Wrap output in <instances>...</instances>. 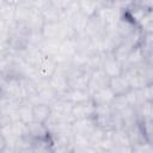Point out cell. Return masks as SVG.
Here are the masks:
<instances>
[{
    "label": "cell",
    "mask_w": 153,
    "mask_h": 153,
    "mask_svg": "<svg viewBox=\"0 0 153 153\" xmlns=\"http://www.w3.org/2000/svg\"><path fill=\"white\" fill-rule=\"evenodd\" d=\"M42 35L44 39H55L61 42L66 38L74 37L75 31L67 22L59 20L55 23H45L42 27Z\"/></svg>",
    "instance_id": "cell-1"
},
{
    "label": "cell",
    "mask_w": 153,
    "mask_h": 153,
    "mask_svg": "<svg viewBox=\"0 0 153 153\" xmlns=\"http://www.w3.org/2000/svg\"><path fill=\"white\" fill-rule=\"evenodd\" d=\"M90 72H86L84 69L79 68H72L68 73V86L69 88H76V90H88V82H90Z\"/></svg>",
    "instance_id": "cell-2"
},
{
    "label": "cell",
    "mask_w": 153,
    "mask_h": 153,
    "mask_svg": "<svg viewBox=\"0 0 153 153\" xmlns=\"http://www.w3.org/2000/svg\"><path fill=\"white\" fill-rule=\"evenodd\" d=\"M97 14L102 18V20L105 23V25L108 27H115L118 23V20L122 18L123 12H121L120 10L112 7L109 4H104L99 11L97 12Z\"/></svg>",
    "instance_id": "cell-3"
},
{
    "label": "cell",
    "mask_w": 153,
    "mask_h": 153,
    "mask_svg": "<svg viewBox=\"0 0 153 153\" xmlns=\"http://www.w3.org/2000/svg\"><path fill=\"white\" fill-rule=\"evenodd\" d=\"M37 75L43 79V80H48L57 69V62L55 60V57L48 56V55H43V57L41 59V61L38 62V65L35 67Z\"/></svg>",
    "instance_id": "cell-4"
},
{
    "label": "cell",
    "mask_w": 153,
    "mask_h": 153,
    "mask_svg": "<svg viewBox=\"0 0 153 153\" xmlns=\"http://www.w3.org/2000/svg\"><path fill=\"white\" fill-rule=\"evenodd\" d=\"M25 63H27L31 67H36L38 65V62L41 61V59L43 57V53L41 50V48L35 47L32 44H27L24 49L19 50L18 53H16Z\"/></svg>",
    "instance_id": "cell-5"
},
{
    "label": "cell",
    "mask_w": 153,
    "mask_h": 153,
    "mask_svg": "<svg viewBox=\"0 0 153 153\" xmlns=\"http://www.w3.org/2000/svg\"><path fill=\"white\" fill-rule=\"evenodd\" d=\"M106 30H108V26L98 14L90 17L85 26V33L88 35L91 38L102 37L106 32Z\"/></svg>",
    "instance_id": "cell-6"
},
{
    "label": "cell",
    "mask_w": 153,
    "mask_h": 153,
    "mask_svg": "<svg viewBox=\"0 0 153 153\" xmlns=\"http://www.w3.org/2000/svg\"><path fill=\"white\" fill-rule=\"evenodd\" d=\"M102 69L110 76H117L123 73V63L120 62L112 53H106L103 55V63Z\"/></svg>",
    "instance_id": "cell-7"
},
{
    "label": "cell",
    "mask_w": 153,
    "mask_h": 153,
    "mask_svg": "<svg viewBox=\"0 0 153 153\" xmlns=\"http://www.w3.org/2000/svg\"><path fill=\"white\" fill-rule=\"evenodd\" d=\"M48 84H49V86L55 91V93H56L59 97L62 96V94L69 88L67 74H66L63 71L59 69V68H57L56 72L48 79Z\"/></svg>",
    "instance_id": "cell-8"
},
{
    "label": "cell",
    "mask_w": 153,
    "mask_h": 153,
    "mask_svg": "<svg viewBox=\"0 0 153 153\" xmlns=\"http://www.w3.org/2000/svg\"><path fill=\"white\" fill-rule=\"evenodd\" d=\"M110 82V76L102 69H94L90 74V82H88V91L90 93H93L100 88L108 87Z\"/></svg>",
    "instance_id": "cell-9"
},
{
    "label": "cell",
    "mask_w": 153,
    "mask_h": 153,
    "mask_svg": "<svg viewBox=\"0 0 153 153\" xmlns=\"http://www.w3.org/2000/svg\"><path fill=\"white\" fill-rule=\"evenodd\" d=\"M122 74L128 79L133 90H141L148 84L146 78L139 72L136 67H123Z\"/></svg>",
    "instance_id": "cell-10"
},
{
    "label": "cell",
    "mask_w": 153,
    "mask_h": 153,
    "mask_svg": "<svg viewBox=\"0 0 153 153\" xmlns=\"http://www.w3.org/2000/svg\"><path fill=\"white\" fill-rule=\"evenodd\" d=\"M97 127L96 121L93 117H87V118H80V120H74L72 122V130L73 134L76 135H84L90 137L91 133L93 129Z\"/></svg>",
    "instance_id": "cell-11"
},
{
    "label": "cell",
    "mask_w": 153,
    "mask_h": 153,
    "mask_svg": "<svg viewBox=\"0 0 153 153\" xmlns=\"http://www.w3.org/2000/svg\"><path fill=\"white\" fill-rule=\"evenodd\" d=\"M96 110L94 103L90 99L86 102L76 103L73 104L72 108V117L73 120H80V118H87V117H93Z\"/></svg>",
    "instance_id": "cell-12"
},
{
    "label": "cell",
    "mask_w": 153,
    "mask_h": 153,
    "mask_svg": "<svg viewBox=\"0 0 153 153\" xmlns=\"http://www.w3.org/2000/svg\"><path fill=\"white\" fill-rule=\"evenodd\" d=\"M109 87L112 90L115 96H126L128 92H130L133 90L130 84H129V81H128V79L123 74L110 78Z\"/></svg>",
    "instance_id": "cell-13"
},
{
    "label": "cell",
    "mask_w": 153,
    "mask_h": 153,
    "mask_svg": "<svg viewBox=\"0 0 153 153\" xmlns=\"http://www.w3.org/2000/svg\"><path fill=\"white\" fill-rule=\"evenodd\" d=\"M115 97H116L115 93L109 86L91 93V100L94 103L96 106L97 105H111Z\"/></svg>",
    "instance_id": "cell-14"
},
{
    "label": "cell",
    "mask_w": 153,
    "mask_h": 153,
    "mask_svg": "<svg viewBox=\"0 0 153 153\" xmlns=\"http://www.w3.org/2000/svg\"><path fill=\"white\" fill-rule=\"evenodd\" d=\"M149 12L151 11H148V10H146L143 6H141L139 2H136V4H134L130 8H128L126 12H123V14L126 16V17H128L131 22H134L137 26L143 22V19L149 14Z\"/></svg>",
    "instance_id": "cell-15"
},
{
    "label": "cell",
    "mask_w": 153,
    "mask_h": 153,
    "mask_svg": "<svg viewBox=\"0 0 153 153\" xmlns=\"http://www.w3.org/2000/svg\"><path fill=\"white\" fill-rule=\"evenodd\" d=\"M25 23L31 27L32 31H42V27L45 24V22H44L41 8L33 6L29 12V16H27Z\"/></svg>",
    "instance_id": "cell-16"
},
{
    "label": "cell",
    "mask_w": 153,
    "mask_h": 153,
    "mask_svg": "<svg viewBox=\"0 0 153 153\" xmlns=\"http://www.w3.org/2000/svg\"><path fill=\"white\" fill-rule=\"evenodd\" d=\"M27 128H29V135L31 139H35V140L50 139V133L45 123H39L33 121L32 123L27 124Z\"/></svg>",
    "instance_id": "cell-17"
},
{
    "label": "cell",
    "mask_w": 153,
    "mask_h": 153,
    "mask_svg": "<svg viewBox=\"0 0 153 153\" xmlns=\"http://www.w3.org/2000/svg\"><path fill=\"white\" fill-rule=\"evenodd\" d=\"M65 99H67L68 102H71L72 104H76V103H81V102H86L91 99V93L88 90H76V88H68L62 96H60Z\"/></svg>",
    "instance_id": "cell-18"
},
{
    "label": "cell",
    "mask_w": 153,
    "mask_h": 153,
    "mask_svg": "<svg viewBox=\"0 0 153 153\" xmlns=\"http://www.w3.org/2000/svg\"><path fill=\"white\" fill-rule=\"evenodd\" d=\"M74 42H75V47H76V53L87 54V55L93 53L92 38H91L88 35H86L85 32L75 33V36H74Z\"/></svg>",
    "instance_id": "cell-19"
},
{
    "label": "cell",
    "mask_w": 153,
    "mask_h": 153,
    "mask_svg": "<svg viewBox=\"0 0 153 153\" xmlns=\"http://www.w3.org/2000/svg\"><path fill=\"white\" fill-rule=\"evenodd\" d=\"M146 56H147V54L143 50V48L141 45H137L130 51L127 61L123 63V67H136V66H140L141 63H143L146 61Z\"/></svg>",
    "instance_id": "cell-20"
},
{
    "label": "cell",
    "mask_w": 153,
    "mask_h": 153,
    "mask_svg": "<svg viewBox=\"0 0 153 153\" xmlns=\"http://www.w3.org/2000/svg\"><path fill=\"white\" fill-rule=\"evenodd\" d=\"M17 112H18L19 120L22 122H24L25 124H30L35 121V118H33V104L29 100H23L19 104Z\"/></svg>",
    "instance_id": "cell-21"
},
{
    "label": "cell",
    "mask_w": 153,
    "mask_h": 153,
    "mask_svg": "<svg viewBox=\"0 0 153 153\" xmlns=\"http://www.w3.org/2000/svg\"><path fill=\"white\" fill-rule=\"evenodd\" d=\"M79 2V8L80 11L86 16V17H92L97 14L99 8L106 2V1H99V0H78Z\"/></svg>",
    "instance_id": "cell-22"
},
{
    "label": "cell",
    "mask_w": 153,
    "mask_h": 153,
    "mask_svg": "<svg viewBox=\"0 0 153 153\" xmlns=\"http://www.w3.org/2000/svg\"><path fill=\"white\" fill-rule=\"evenodd\" d=\"M43 18L45 23H55L59 20H62V13L57 7H55L50 1L45 4L43 7H41Z\"/></svg>",
    "instance_id": "cell-23"
},
{
    "label": "cell",
    "mask_w": 153,
    "mask_h": 153,
    "mask_svg": "<svg viewBox=\"0 0 153 153\" xmlns=\"http://www.w3.org/2000/svg\"><path fill=\"white\" fill-rule=\"evenodd\" d=\"M115 27H116L117 32L120 33V36H121L122 38H126L127 36H129L130 33H133L139 26H137L134 22H131L128 17H126V16L123 14L122 18L118 20V23H117V25H116Z\"/></svg>",
    "instance_id": "cell-24"
},
{
    "label": "cell",
    "mask_w": 153,
    "mask_h": 153,
    "mask_svg": "<svg viewBox=\"0 0 153 153\" xmlns=\"http://www.w3.org/2000/svg\"><path fill=\"white\" fill-rule=\"evenodd\" d=\"M51 116V106L44 103L33 104V118L36 122L47 123V121Z\"/></svg>",
    "instance_id": "cell-25"
},
{
    "label": "cell",
    "mask_w": 153,
    "mask_h": 153,
    "mask_svg": "<svg viewBox=\"0 0 153 153\" xmlns=\"http://www.w3.org/2000/svg\"><path fill=\"white\" fill-rule=\"evenodd\" d=\"M87 20H88V17H86L81 11H79L71 19H68L67 23L73 27L75 33H80V32H85V26H86Z\"/></svg>",
    "instance_id": "cell-26"
},
{
    "label": "cell",
    "mask_w": 153,
    "mask_h": 153,
    "mask_svg": "<svg viewBox=\"0 0 153 153\" xmlns=\"http://www.w3.org/2000/svg\"><path fill=\"white\" fill-rule=\"evenodd\" d=\"M106 134H108V130L102 128V127H98V126L91 133V135H90V145L94 148L96 152H100V145H102L103 140L105 139Z\"/></svg>",
    "instance_id": "cell-27"
},
{
    "label": "cell",
    "mask_w": 153,
    "mask_h": 153,
    "mask_svg": "<svg viewBox=\"0 0 153 153\" xmlns=\"http://www.w3.org/2000/svg\"><path fill=\"white\" fill-rule=\"evenodd\" d=\"M76 54V47L74 42V37L66 38L60 42V49H59V55L72 59Z\"/></svg>",
    "instance_id": "cell-28"
},
{
    "label": "cell",
    "mask_w": 153,
    "mask_h": 153,
    "mask_svg": "<svg viewBox=\"0 0 153 153\" xmlns=\"http://www.w3.org/2000/svg\"><path fill=\"white\" fill-rule=\"evenodd\" d=\"M133 49H134V48H133L131 45H129L127 42L122 41V42L115 48V50L112 51V54H114V56H115L120 62L124 63V62L127 61V59H128V56H129V54H130V51H131Z\"/></svg>",
    "instance_id": "cell-29"
},
{
    "label": "cell",
    "mask_w": 153,
    "mask_h": 153,
    "mask_svg": "<svg viewBox=\"0 0 153 153\" xmlns=\"http://www.w3.org/2000/svg\"><path fill=\"white\" fill-rule=\"evenodd\" d=\"M59 49H60V41H55V39H44V42L41 45L42 53L51 57L59 55Z\"/></svg>",
    "instance_id": "cell-30"
},
{
    "label": "cell",
    "mask_w": 153,
    "mask_h": 153,
    "mask_svg": "<svg viewBox=\"0 0 153 153\" xmlns=\"http://www.w3.org/2000/svg\"><path fill=\"white\" fill-rule=\"evenodd\" d=\"M136 2H137V0H108L105 4L111 5L112 7L120 10L121 12H126L128 8H130Z\"/></svg>",
    "instance_id": "cell-31"
},
{
    "label": "cell",
    "mask_w": 153,
    "mask_h": 153,
    "mask_svg": "<svg viewBox=\"0 0 153 153\" xmlns=\"http://www.w3.org/2000/svg\"><path fill=\"white\" fill-rule=\"evenodd\" d=\"M140 126H141V129L143 131L146 140L153 143V120L140 121Z\"/></svg>",
    "instance_id": "cell-32"
},
{
    "label": "cell",
    "mask_w": 153,
    "mask_h": 153,
    "mask_svg": "<svg viewBox=\"0 0 153 153\" xmlns=\"http://www.w3.org/2000/svg\"><path fill=\"white\" fill-rule=\"evenodd\" d=\"M131 152L136 153H153V143L149 141H142L131 146Z\"/></svg>",
    "instance_id": "cell-33"
},
{
    "label": "cell",
    "mask_w": 153,
    "mask_h": 153,
    "mask_svg": "<svg viewBox=\"0 0 153 153\" xmlns=\"http://www.w3.org/2000/svg\"><path fill=\"white\" fill-rule=\"evenodd\" d=\"M27 39H29V44H32V45L38 47V48H41L42 43L44 42V37L42 35V31H31L27 36Z\"/></svg>",
    "instance_id": "cell-34"
},
{
    "label": "cell",
    "mask_w": 153,
    "mask_h": 153,
    "mask_svg": "<svg viewBox=\"0 0 153 153\" xmlns=\"http://www.w3.org/2000/svg\"><path fill=\"white\" fill-rule=\"evenodd\" d=\"M140 45L143 48L146 54L153 50V32H143V37Z\"/></svg>",
    "instance_id": "cell-35"
},
{
    "label": "cell",
    "mask_w": 153,
    "mask_h": 153,
    "mask_svg": "<svg viewBox=\"0 0 153 153\" xmlns=\"http://www.w3.org/2000/svg\"><path fill=\"white\" fill-rule=\"evenodd\" d=\"M50 2L55 7H57L61 12H65L69 7V5L73 2V0H50Z\"/></svg>",
    "instance_id": "cell-36"
},
{
    "label": "cell",
    "mask_w": 153,
    "mask_h": 153,
    "mask_svg": "<svg viewBox=\"0 0 153 153\" xmlns=\"http://www.w3.org/2000/svg\"><path fill=\"white\" fill-rule=\"evenodd\" d=\"M137 2L148 11H153V0H137Z\"/></svg>",
    "instance_id": "cell-37"
},
{
    "label": "cell",
    "mask_w": 153,
    "mask_h": 153,
    "mask_svg": "<svg viewBox=\"0 0 153 153\" xmlns=\"http://www.w3.org/2000/svg\"><path fill=\"white\" fill-rule=\"evenodd\" d=\"M146 61H147L151 66H153V50H151V51L147 54V56H146Z\"/></svg>",
    "instance_id": "cell-38"
},
{
    "label": "cell",
    "mask_w": 153,
    "mask_h": 153,
    "mask_svg": "<svg viewBox=\"0 0 153 153\" xmlns=\"http://www.w3.org/2000/svg\"><path fill=\"white\" fill-rule=\"evenodd\" d=\"M152 12H153V11H152Z\"/></svg>",
    "instance_id": "cell-39"
},
{
    "label": "cell",
    "mask_w": 153,
    "mask_h": 153,
    "mask_svg": "<svg viewBox=\"0 0 153 153\" xmlns=\"http://www.w3.org/2000/svg\"><path fill=\"white\" fill-rule=\"evenodd\" d=\"M106 1H108V0H106Z\"/></svg>",
    "instance_id": "cell-40"
}]
</instances>
